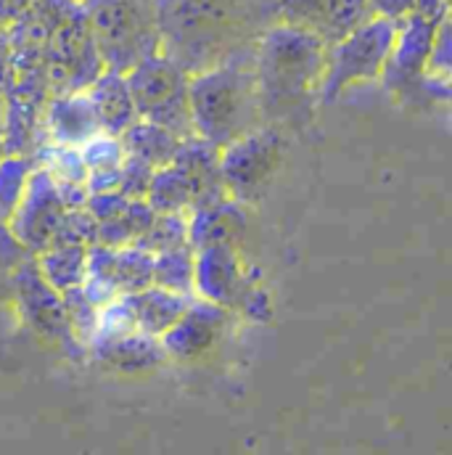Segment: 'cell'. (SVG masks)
<instances>
[{
  "mask_svg": "<svg viewBox=\"0 0 452 455\" xmlns=\"http://www.w3.org/2000/svg\"><path fill=\"white\" fill-rule=\"evenodd\" d=\"M159 53L191 77L249 53L278 21V0H154Z\"/></svg>",
  "mask_w": 452,
  "mask_h": 455,
  "instance_id": "6da1fadb",
  "label": "cell"
},
{
  "mask_svg": "<svg viewBox=\"0 0 452 455\" xmlns=\"http://www.w3.org/2000/svg\"><path fill=\"white\" fill-rule=\"evenodd\" d=\"M329 48L313 35L275 21L254 43L251 64L265 124H302L318 104Z\"/></svg>",
  "mask_w": 452,
  "mask_h": 455,
  "instance_id": "7a4b0ae2",
  "label": "cell"
},
{
  "mask_svg": "<svg viewBox=\"0 0 452 455\" xmlns=\"http://www.w3.org/2000/svg\"><path fill=\"white\" fill-rule=\"evenodd\" d=\"M251 51L194 75L188 83L194 132L218 148L265 124Z\"/></svg>",
  "mask_w": 452,
  "mask_h": 455,
  "instance_id": "3957f363",
  "label": "cell"
},
{
  "mask_svg": "<svg viewBox=\"0 0 452 455\" xmlns=\"http://www.w3.org/2000/svg\"><path fill=\"white\" fill-rule=\"evenodd\" d=\"M83 8L104 69L127 75L159 53L154 0H83Z\"/></svg>",
  "mask_w": 452,
  "mask_h": 455,
  "instance_id": "277c9868",
  "label": "cell"
},
{
  "mask_svg": "<svg viewBox=\"0 0 452 455\" xmlns=\"http://www.w3.org/2000/svg\"><path fill=\"white\" fill-rule=\"evenodd\" d=\"M394 37H397V24L373 16L357 29H352L337 45H331L318 101L334 104L344 91L381 80Z\"/></svg>",
  "mask_w": 452,
  "mask_h": 455,
  "instance_id": "5b68a950",
  "label": "cell"
},
{
  "mask_svg": "<svg viewBox=\"0 0 452 455\" xmlns=\"http://www.w3.org/2000/svg\"><path fill=\"white\" fill-rule=\"evenodd\" d=\"M124 77L138 119L167 127L178 138L196 135L191 119V99H188L191 75L186 69H180L167 56L156 53L140 61Z\"/></svg>",
  "mask_w": 452,
  "mask_h": 455,
  "instance_id": "8992f818",
  "label": "cell"
},
{
  "mask_svg": "<svg viewBox=\"0 0 452 455\" xmlns=\"http://www.w3.org/2000/svg\"><path fill=\"white\" fill-rule=\"evenodd\" d=\"M283 162V135L273 124H262L220 148V172L230 199L257 204Z\"/></svg>",
  "mask_w": 452,
  "mask_h": 455,
  "instance_id": "52a82bcc",
  "label": "cell"
},
{
  "mask_svg": "<svg viewBox=\"0 0 452 455\" xmlns=\"http://www.w3.org/2000/svg\"><path fill=\"white\" fill-rule=\"evenodd\" d=\"M43 64H45V83L51 96L88 91L91 83L104 72L83 3L51 35L43 53Z\"/></svg>",
  "mask_w": 452,
  "mask_h": 455,
  "instance_id": "ba28073f",
  "label": "cell"
},
{
  "mask_svg": "<svg viewBox=\"0 0 452 455\" xmlns=\"http://www.w3.org/2000/svg\"><path fill=\"white\" fill-rule=\"evenodd\" d=\"M442 19L413 11L405 21L397 24V37H394L389 61L381 72V83L386 91H392L394 96L408 99V101L426 99L424 77H426L434 35H437V27Z\"/></svg>",
  "mask_w": 452,
  "mask_h": 455,
  "instance_id": "9c48e42d",
  "label": "cell"
},
{
  "mask_svg": "<svg viewBox=\"0 0 452 455\" xmlns=\"http://www.w3.org/2000/svg\"><path fill=\"white\" fill-rule=\"evenodd\" d=\"M373 19L368 0H278V21L297 27L326 48Z\"/></svg>",
  "mask_w": 452,
  "mask_h": 455,
  "instance_id": "30bf717a",
  "label": "cell"
},
{
  "mask_svg": "<svg viewBox=\"0 0 452 455\" xmlns=\"http://www.w3.org/2000/svg\"><path fill=\"white\" fill-rule=\"evenodd\" d=\"M64 212H67V204L59 196L53 178L40 167L29 175L21 202H19L16 212L11 215L8 226L21 246L43 251V249H48Z\"/></svg>",
  "mask_w": 452,
  "mask_h": 455,
  "instance_id": "8fae6325",
  "label": "cell"
},
{
  "mask_svg": "<svg viewBox=\"0 0 452 455\" xmlns=\"http://www.w3.org/2000/svg\"><path fill=\"white\" fill-rule=\"evenodd\" d=\"M249 286L251 283L233 243H215L194 251V291L202 299L226 310H238Z\"/></svg>",
  "mask_w": 452,
  "mask_h": 455,
  "instance_id": "7c38bea8",
  "label": "cell"
},
{
  "mask_svg": "<svg viewBox=\"0 0 452 455\" xmlns=\"http://www.w3.org/2000/svg\"><path fill=\"white\" fill-rule=\"evenodd\" d=\"M170 164L178 170V175L188 186L191 212L230 199L223 183V172H220V148L207 143L204 138L199 135L183 138Z\"/></svg>",
  "mask_w": 452,
  "mask_h": 455,
  "instance_id": "4fadbf2b",
  "label": "cell"
},
{
  "mask_svg": "<svg viewBox=\"0 0 452 455\" xmlns=\"http://www.w3.org/2000/svg\"><path fill=\"white\" fill-rule=\"evenodd\" d=\"M227 321V310L207 302V299H194L186 313L159 337L164 355L175 360H199L207 355L223 334Z\"/></svg>",
  "mask_w": 452,
  "mask_h": 455,
  "instance_id": "5bb4252c",
  "label": "cell"
},
{
  "mask_svg": "<svg viewBox=\"0 0 452 455\" xmlns=\"http://www.w3.org/2000/svg\"><path fill=\"white\" fill-rule=\"evenodd\" d=\"M85 210L96 220V243L104 246H132L156 215L146 199H130L116 191L91 194Z\"/></svg>",
  "mask_w": 452,
  "mask_h": 455,
  "instance_id": "9a60e30c",
  "label": "cell"
},
{
  "mask_svg": "<svg viewBox=\"0 0 452 455\" xmlns=\"http://www.w3.org/2000/svg\"><path fill=\"white\" fill-rule=\"evenodd\" d=\"M43 124L56 146H72V148H80L85 140L101 132L99 116L93 112L85 91L51 96V101L45 104Z\"/></svg>",
  "mask_w": 452,
  "mask_h": 455,
  "instance_id": "2e32d148",
  "label": "cell"
},
{
  "mask_svg": "<svg viewBox=\"0 0 452 455\" xmlns=\"http://www.w3.org/2000/svg\"><path fill=\"white\" fill-rule=\"evenodd\" d=\"M124 302L132 313L135 329L159 339L186 313V307L194 302V297H186V294H178V291L151 283L140 291L124 294Z\"/></svg>",
  "mask_w": 452,
  "mask_h": 455,
  "instance_id": "e0dca14e",
  "label": "cell"
},
{
  "mask_svg": "<svg viewBox=\"0 0 452 455\" xmlns=\"http://www.w3.org/2000/svg\"><path fill=\"white\" fill-rule=\"evenodd\" d=\"M246 230V212L235 199H223L218 204L202 207L188 215V246L194 251L215 246V243H233Z\"/></svg>",
  "mask_w": 452,
  "mask_h": 455,
  "instance_id": "ac0fdd59",
  "label": "cell"
},
{
  "mask_svg": "<svg viewBox=\"0 0 452 455\" xmlns=\"http://www.w3.org/2000/svg\"><path fill=\"white\" fill-rule=\"evenodd\" d=\"M85 93L91 99L93 112L99 116L101 130L109 132V135H122L138 119L130 88H127V77L119 75V72L104 69L91 83V88Z\"/></svg>",
  "mask_w": 452,
  "mask_h": 455,
  "instance_id": "d6986e66",
  "label": "cell"
},
{
  "mask_svg": "<svg viewBox=\"0 0 452 455\" xmlns=\"http://www.w3.org/2000/svg\"><path fill=\"white\" fill-rule=\"evenodd\" d=\"M122 148L127 156L148 164L151 170H159V167H167L180 146L183 138H178L172 130L167 127H159L154 122H146V119H135L122 135Z\"/></svg>",
  "mask_w": 452,
  "mask_h": 455,
  "instance_id": "ffe728a7",
  "label": "cell"
},
{
  "mask_svg": "<svg viewBox=\"0 0 452 455\" xmlns=\"http://www.w3.org/2000/svg\"><path fill=\"white\" fill-rule=\"evenodd\" d=\"M96 355L119 371H143V368H154L159 365L167 355L162 349V341L156 337H148L143 331H130L124 337L93 347Z\"/></svg>",
  "mask_w": 452,
  "mask_h": 455,
  "instance_id": "44dd1931",
  "label": "cell"
},
{
  "mask_svg": "<svg viewBox=\"0 0 452 455\" xmlns=\"http://www.w3.org/2000/svg\"><path fill=\"white\" fill-rule=\"evenodd\" d=\"M85 254L88 246H48L40 251V275L53 291H67L80 286L85 278Z\"/></svg>",
  "mask_w": 452,
  "mask_h": 455,
  "instance_id": "7402d4cb",
  "label": "cell"
},
{
  "mask_svg": "<svg viewBox=\"0 0 452 455\" xmlns=\"http://www.w3.org/2000/svg\"><path fill=\"white\" fill-rule=\"evenodd\" d=\"M154 283L186 297H194V249L178 246L154 254Z\"/></svg>",
  "mask_w": 452,
  "mask_h": 455,
  "instance_id": "603a6c76",
  "label": "cell"
},
{
  "mask_svg": "<svg viewBox=\"0 0 452 455\" xmlns=\"http://www.w3.org/2000/svg\"><path fill=\"white\" fill-rule=\"evenodd\" d=\"M186 243H188V218L180 212H156L151 226L138 235L132 246L148 254H159V251L178 249Z\"/></svg>",
  "mask_w": 452,
  "mask_h": 455,
  "instance_id": "cb8c5ba5",
  "label": "cell"
},
{
  "mask_svg": "<svg viewBox=\"0 0 452 455\" xmlns=\"http://www.w3.org/2000/svg\"><path fill=\"white\" fill-rule=\"evenodd\" d=\"M29 175H32V167L24 156H16V154L0 156V226H5L11 215L16 212Z\"/></svg>",
  "mask_w": 452,
  "mask_h": 455,
  "instance_id": "d4e9b609",
  "label": "cell"
},
{
  "mask_svg": "<svg viewBox=\"0 0 452 455\" xmlns=\"http://www.w3.org/2000/svg\"><path fill=\"white\" fill-rule=\"evenodd\" d=\"M61 302L69 318V329L77 334V339L85 344L91 341L96 331V318H99V305L91 302V297L83 291V286H72L67 291H61Z\"/></svg>",
  "mask_w": 452,
  "mask_h": 455,
  "instance_id": "484cf974",
  "label": "cell"
},
{
  "mask_svg": "<svg viewBox=\"0 0 452 455\" xmlns=\"http://www.w3.org/2000/svg\"><path fill=\"white\" fill-rule=\"evenodd\" d=\"M238 310L251 321H267L270 318V299L259 286H249V291L243 294Z\"/></svg>",
  "mask_w": 452,
  "mask_h": 455,
  "instance_id": "4316f807",
  "label": "cell"
},
{
  "mask_svg": "<svg viewBox=\"0 0 452 455\" xmlns=\"http://www.w3.org/2000/svg\"><path fill=\"white\" fill-rule=\"evenodd\" d=\"M368 3H370L373 16L389 19L394 24L405 21L413 13V8H416V0H368Z\"/></svg>",
  "mask_w": 452,
  "mask_h": 455,
  "instance_id": "83f0119b",
  "label": "cell"
},
{
  "mask_svg": "<svg viewBox=\"0 0 452 455\" xmlns=\"http://www.w3.org/2000/svg\"><path fill=\"white\" fill-rule=\"evenodd\" d=\"M32 0H0V27H8L16 21Z\"/></svg>",
  "mask_w": 452,
  "mask_h": 455,
  "instance_id": "f1b7e54d",
  "label": "cell"
},
{
  "mask_svg": "<svg viewBox=\"0 0 452 455\" xmlns=\"http://www.w3.org/2000/svg\"><path fill=\"white\" fill-rule=\"evenodd\" d=\"M3 154H5V151H3V138H0V156H3Z\"/></svg>",
  "mask_w": 452,
  "mask_h": 455,
  "instance_id": "f546056e",
  "label": "cell"
},
{
  "mask_svg": "<svg viewBox=\"0 0 452 455\" xmlns=\"http://www.w3.org/2000/svg\"><path fill=\"white\" fill-rule=\"evenodd\" d=\"M80 3H83V0H80Z\"/></svg>",
  "mask_w": 452,
  "mask_h": 455,
  "instance_id": "4dcf8cb0",
  "label": "cell"
}]
</instances>
